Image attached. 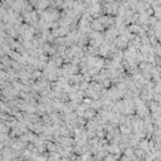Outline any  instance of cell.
<instances>
[{
  "label": "cell",
  "instance_id": "5",
  "mask_svg": "<svg viewBox=\"0 0 161 161\" xmlns=\"http://www.w3.org/2000/svg\"><path fill=\"white\" fill-rule=\"evenodd\" d=\"M2 159H3V157H2V154H0V160H2Z\"/></svg>",
  "mask_w": 161,
  "mask_h": 161
},
{
  "label": "cell",
  "instance_id": "4",
  "mask_svg": "<svg viewBox=\"0 0 161 161\" xmlns=\"http://www.w3.org/2000/svg\"><path fill=\"white\" fill-rule=\"evenodd\" d=\"M0 63H2V64H4V66H5L7 68H10V63H12V59H10V57H8V55H4V57H2V58H0Z\"/></svg>",
  "mask_w": 161,
  "mask_h": 161
},
{
  "label": "cell",
  "instance_id": "3",
  "mask_svg": "<svg viewBox=\"0 0 161 161\" xmlns=\"http://www.w3.org/2000/svg\"><path fill=\"white\" fill-rule=\"evenodd\" d=\"M91 108H92L93 111L97 112L98 110H101V108H102V101H101V100L93 101V102H92V105H91Z\"/></svg>",
  "mask_w": 161,
  "mask_h": 161
},
{
  "label": "cell",
  "instance_id": "1",
  "mask_svg": "<svg viewBox=\"0 0 161 161\" xmlns=\"http://www.w3.org/2000/svg\"><path fill=\"white\" fill-rule=\"evenodd\" d=\"M89 28H91L92 31H98V33H103L105 29H106L98 20H93V21L89 24Z\"/></svg>",
  "mask_w": 161,
  "mask_h": 161
},
{
  "label": "cell",
  "instance_id": "2",
  "mask_svg": "<svg viewBox=\"0 0 161 161\" xmlns=\"http://www.w3.org/2000/svg\"><path fill=\"white\" fill-rule=\"evenodd\" d=\"M96 115H97V112H96V111H93L92 108H89V110H87V111L84 112V115H83V118H84L86 121H89V120L94 118V117H96Z\"/></svg>",
  "mask_w": 161,
  "mask_h": 161
}]
</instances>
